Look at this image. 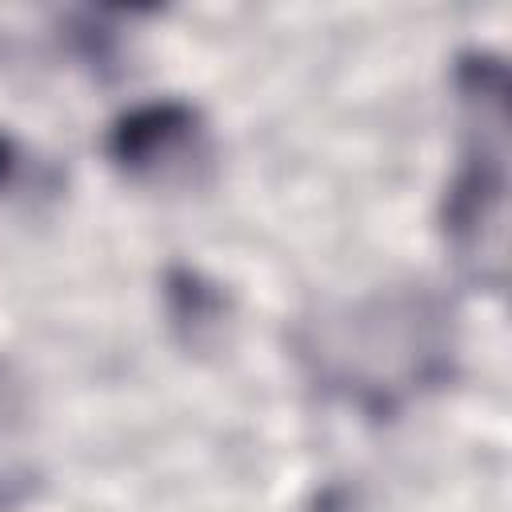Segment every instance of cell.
<instances>
[{"mask_svg":"<svg viewBox=\"0 0 512 512\" xmlns=\"http://www.w3.org/2000/svg\"><path fill=\"white\" fill-rule=\"evenodd\" d=\"M308 388L364 420H396L460 376L456 304L428 280H388L304 308L288 332Z\"/></svg>","mask_w":512,"mask_h":512,"instance_id":"1","label":"cell"},{"mask_svg":"<svg viewBox=\"0 0 512 512\" xmlns=\"http://www.w3.org/2000/svg\"><path fill=\"white\" fill-rule=\"evenodd\" d=\"M456 168L440 200V236L464 284L504 292L508 280V64L492 48H464L452 64Z\"/></svg>","mask_w":512,"mask_h":512,"instance_id":"2","label":"cell"},{"mask_svg":"<svg viewBox=\"0 0 512 512\" xmlns=\"http://www.w3.org/2000/svg\"><path fill=\"white\" fill-rule=\"evenodd\" d=\"M108 164L148 192H192L216 168L208 116L180 96H156L124 108L104 132Z\"/></svg>","mask_w":512,"mask_h":512,"instance_id":"3","label":"cell"},{"mask_svg":"<svg viewBox=\"0 0 512 512\" xmlns=\"http://www.w3.org/2000/svg\"><path fill=\"white\" fill-rule=\"evenodd\" d=\"M160 304H164V324L184 352L220 348V340L236 316L228 288L196 264H168L164 268Z\"/></svg>","mask_w":512,"mask_h":512,"instance_id":"4","label":"cell"},{"mask_svg":"<svg viewBox=\"0 0 512 512\" xmlns=\"http://www.w3.org/2000/svg\"><path fill=\"white\" fill-rule=\"evenodd\" d=\"M44 484L28 380L0 356V512H24Z\"/></svg>","mask_w":512,"mask_h":512,"instance_id":"5","label":"cell"},{"mask_svg":"<svg viewBox=\"0 0 512 512\" xmlns=\"http://www.w3.org/2000/svg\"><path fill=\"white\" fill-rule=\"evenodd\" d=\"M56 192V172L0 128V200H32Z\"/></svg>","mask_w":512,"mask_h":512,"instance_id":"6","label":"cell"}]
</instances>
